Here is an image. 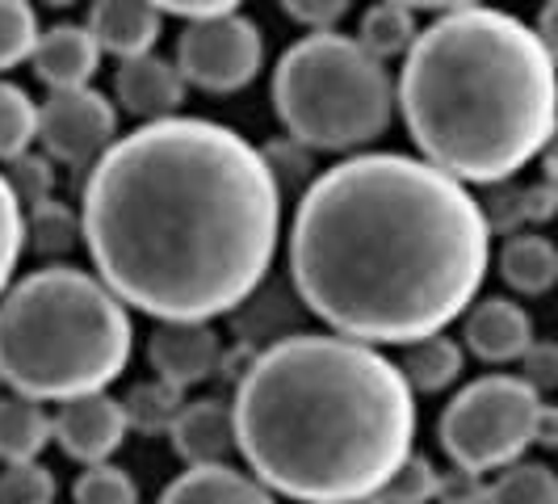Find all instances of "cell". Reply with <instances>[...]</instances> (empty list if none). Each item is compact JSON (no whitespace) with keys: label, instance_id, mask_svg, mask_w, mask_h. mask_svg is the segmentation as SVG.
<instances>
[{"label":"cell","instance_id":"e0dca14e","mask_svg":"<svg viewBox=\"0 0 558 504\" xmlns=\"http://www.w3.org/2000/svg\"><path fill=\"white\" fill-rule=\"evenodd\" d=\"M156 504H281L265 483H256L248 471L219 463V467H185L177 479H168Z\"/></svg>","mask_w":558,"mask_h":504},{"label":"cell","instance_id":"d590c367","mask_svg":"<svg viewBox=\"0 0 558 504\" xmlns=\"http://www.w3.org/2000/svg\"><path fill=\"white\" fill-rule=\"evenodd\" d=\"M278 4L299 22V26H307L311 34L336 29L340 17H349V9H353V0H278Z\"/></svg>","mask_w":558,"mask_h":504},{"label":"cell","instance_id":"83f0119b","mask_svg":"<svg viewBox=\"0 0 558 504\" xmlns=\"http://www.w3.org/2000/svg\"><path fill=\"white\" fill-rule=\"evenodd\" d=\"M140 483L118 463H97L84 467L72 483V504H140Z\"/></svg>","mask_w":558,"mask_h":504},{"label":"cell","instance_id":"ba28073f","mask_svg":"<svg viewBox=\"0 0 558 504\" xmlns=\"http://www.w3.org/2000/svg\"><path fill=\"white\" fill-rule=\"evenodd\" d=\"M172 63H177L185 84H194L210 97H231V93H244L260 76L265 34L244 13L185 22V29L177 34V59Z\"/></svg>","mask_w":558,"mask_h":504},{"label":"cell","instance_id":"4dcf8cb0","mask_svg":"<svg viewBox=\"0 0 558 504\" xmlns=\"http://www.w3.org/2000/svg\"><path fill=\"white\" fill-rule=\"evenodd\" d=\"M22 256H26V211H22V202L13 197L4 172H0V295L13 281Z\"/></svg>","mask_w":558,"mask_h":504},{"label":"cell","instance_id":"74e56055","mask_svg":"<svg viewBox=\"0 0 558 504\" xmlns=\"http://www.w3.org/2000/svg\"><path fill=\"white\" fill-rule=\"evenodd\" d=\"M147 4H156L160 13H172V17H185V22H202V17L235 13L244 0H147Z\"/></svg>","mask_w":558,"mask_h":504},{"label":"cell","instance_id":"7a4b0ae2","mask_svg":"<svg viewBox=\"0 0 558 504\" xmlns=\"http://www.w3.org/2000/svg\"><path fill=\"white\" fill-rule=\"evenodd\" d=\"M492 231L471 185L403 152H357L311 177L290 219V286L328 333L412 345L478 299Z\"/></svg>","mask_w":558,"mask_h":504},{"label":"cell","instance_id":"60d3db41","mask_svg":"<svg viewBox=\"0 0 558 504\" xmlns=\"http://www.w3.org/2000/svg\"><path fill=\"white\" fill-rule=\"evenodd\" d=\"M555 17H558V0H546V4H542V22L533 26V34L542 38V47H546V51H555V47H558V38H555Z\"/></svg>","mask_w":558,"mask_h":504},{"label":"cell","instance_id":"2e32d148","mask_svg":"<svg viewBox=\"0 0 558 504\" xmlns=\"http://www.w3.org/2000/svg\"><path fill=\"white\" fill-rule=\"evenodd\" d=\"M29 68H34V76L47 84L51 93H59V88H84L101 72V51H97L88 29L63 22V26L38 29V43L29 51Z\"/></svg>","mask_w":558,"mask_h":504},{"label":"cell","instance_id":"d4e9b609","mask_svg":"<svg viewBox=\"0 0 558 504\" xmlns=\"http://www.w3.org/2000/svg\"><path fill=\"white\" fill-rule=\"evenodd\" d=\"M76 244H81V215L68 202L47 197V202L26 211V252H34V256H68Z\"/></svg>","mask_w":558,"mask_h":504},{"label":"cell","instance_id":"ac0fdd59","mask_svg":"<svg viewBox=\"0 0 558 504\" xmlns=\"http://www.w3.org/2000/svg\"><path fill=\"white\" fill-rule=\"evenodd\" d=\"M231 315H235L240 340L252 345V349H265V345H274V340H286V336L303 333L299 320L307 315V308L299 303V295H294L290 281L265 278Z\"/></svg>","mask_w":558,"mask_h":504},{"label":"cell","instance_id":"4316f807","mask_svg":"<svg viewBox=\"0 0 558 504\" xmlns=\"http://www.w3.org/2000/svg\"><path fill=\"white\" fill-rule=\"evenodd\" d=\"M34 135H38V101L22 84L0 81V165L26 156Z\"/></svg>","mask_w":558,"mask_h":504},{"label":"cell","instance_id":"7c38bea8","mask_svg":"<svg viewBox=\"0 0 558 504\" xmlns=\"http://www.w3.org/2000/svg\"><path fill=\"white\" fill-rule=\"evenodd\" d=\"M537 333H533V315L517 299H475L462 311V349L475 353L487 365H512L521 362V353L530 349Z\"/></svg>","mask_w":558,"mask_h":504},{"label":"cell","instance_id":"b9f144b4","mask_svg":"<svg viewBox=\"0 0 558 504\" xmlns=\"http://www.w3.org/2000/svg\"><path fill=\"white\" fill-rule=\"evenodd\" d=\"M340 504H387L383 496H357V501H340Z\"/></svg>","mask_w":558,"mask_h":504},{"label":"cell","instance_id":"8d00e7d4","mask_svg":"<svg viewBox=\"0 0 558 504\" xmlns=\"http://www.w3.org/2000/svg\"><path fill=\"white\" fill-rule=\"evenodd\" d=\"M437 504H483L487 501V476L466 471V467H449L437 479Z\"/></svg>","mask_w":558,"mask_h":504},{"label":"cell","instance_id":"5bb4252c","mask_svg":"<svg viewBox=\"0 0 558 504\" xmlns=\"http://www.w3.org/2000/svg\"><path fill=\"white\" fill-rule=\"evenodd\" d=\"M168 442L185 467H219L235 454V420L227 399H185L168 429Z\"/></svg>","mask_w":558,"mask_h":504},{"label":"cell","instance_id":"ab89813d","mask_svg":"<svg viewBox=\"0 0 558 504\" xmlns=\"http://www.w3.org/2000/svg\"><path fill=\"white\" fill-rule=\"evenodd\" d=\"M395 4H403V9H412V13H453V9H471V4H483V0H395Z\"/></svg>","mask_w":558,"mask_h":504},{"label":"cell","instance_id":"d6a6232c","mask_svg":"<svg viewBox=\"0 0 558 504\" xmlns=\"http://www.w3.org/2000/svg\"><path fill=\"white\" fill-rule=\"evenodd\" d=\"M260 160L269 168V177L278 181V190H307L311 177H315V152L303 147V143H294L290 135H281V140H269L260 147Z\"/></svg>","mask_w":558,"mask_h":504},{"label":"cell","instance_id":"4fadbf2b","mask_svg":"<svg viewBox=\"0 0 558 504\" xmlns=\"http://www.w3.org/2000/svg\"><path fill=\"white\" fill-rule=\"evenodd\" d=\"M185 93H190V84L181 81L177 63H172V59H160L156 51L122 59L118 72H113V101L126 113L143 118V122L181 113Z\"/></svg>","mask_w":558,"mask_h":504},{"label":"cell","instance_id":"f35d334b","mask_svg":"<svg viewBox=\"0 0 558 504\" xmlns=\"http://www.w3.org/2000/svg\"><path fill=\"white\" fill-rule=\"evenodd\" d=\"M533 446L542 449H555L558 446V408L546 399L542 412H537V429H533Z\"/></svg>","mask_w":558,"mask_h":504},{"label":"cell","instance_id":"277c9868","mask_svg":"<svg viewBox=\"0 0 558 504\" xmlns=\"http://www.w3.org/2000/svg\"><path fill=\"white\" fill-rule=\"evenodd\" d=\"M395 110L424 165L462 185L512 181L555 140V51L508 9L441 13L403 56Z\"/></svg>","mask_w":558,"mask_h":504},{"label":"cell","instance_id":"3957f363","mask_svg":"<svg viewBox=\"0 0 558 504\" xmlns=\"http://www.w3.org/2000/svg\"><path fill=\"white\" fill-rule=\"evenodd\" d=\"M231 420L256 483L299 504H340L378 496L412 454L416 395L383 349L294 333L252 353Z\"/></svg>","mask_w":558,"mask_h":504},{"label":"cell","instance_id":"1f68e13d","mask_svg":"<svg viewBox=\"0 0 558 504\" xmlns=\"http://www.w3.org/2000/svg\"><path fill=\"white\" fill-rule=\"evenodd\" d=\"M0 504H56V476L38 458L4 463V471H0Z\"/></svg>","mask_w":558,"mask_h":504},{"label":"cell","instance_id":"52a82bcc","mask_svg":"<svg viewBox=\"0 0 558 504\" xmlns=\"http://www.w3.org/2000/svg\"><path fill=\"white\" fill-rule=\"evenodd\" d=\"M542 395L517 374H483L458 387L437 420V437L453 467L478 476L504 471L533 449V429L542 412Z\"/></svg>","mask_w":558,"mask_h":504},{"label":"cell","instance_id":"f546056e","mask_svg":"<svg viewBox=\"0 0 558 504\" xmlns=\"http://www.w3.org/2000/svg\"><path fill=\"white\" fill-rule=\"evenodd\" d=\"M437 479H441V471H437V463L428 458V454H408L399 467L391 471V479L383 483V501L387 504H433V496H437Z\"/></svg>","mask_w":558,"mask_h":504},{"label":"cell","instance_id":"9c48e42d","mask_svg":"<svg viewBox=\"0 0 558 504\" xmlns=\"http://www.w3.org/2000/svg\"><path fill=\"white\" fill-rule=\"evenodd\" d=\"M43 156L51 165L88 168L113 140H118V106L93 84L47 93L38 106V135Z\"/></svg>","mask_w":558,"mask_h":504},{"label":"cell","instance_id":"836d02e7","mask_svg":"<svg viewBox=\"0 0 558 504\" xmlns=\"http://www.w3.org/2000/svg\"><path fill=\"white\" fill-rule=\"evenodd\" d=\"M4 181H9L13 197L26 202V206H38V202L56 197V165H51L47 156H38V152L17 156V160L9 165V172H4Z\"/></svg>","mask_w":558,"mask_h":504},{"label":"cell","instance_id":"7402d4cb","mask_svg":"<svg viewBox=\"0 0 558 504\" xmlns=\"http://www.w3.org/2000/svg\"><path fill=\"white\" fill-rule=\"evenodd\" d=\"M51 446V412L22 395H0V463H29Z\"/></svg>","mask_w":558,"mask_h":504},{"label":"cell","instance_id":"ffe728a7","mask_svg":"<svg viewBox=\"0 0 558 504\" xmlns=\"http://www.w3.org/2000/svg\"><path fill=\"white\" fill-rule=\"evenodd\" d=\"M500 278L512 295L525 299H542L550 295V286L558 281V249L555 240H546L542 231H517L504 236L500 244Z\"/></svg>","mask_w":558,"mask_h":504},{"label":"cell","instance_id":"8fae6325","mask_svg":"<svg viewBox=\"0 0 558 504\" xmlns=\"http://www.w3.org/2000/svg\"><path fill=\"white\" fill-rule=\"evenodd\" d=\"M147 362L156 370V379L177 392L202 387L206 379L219 374L223 336L215 333V324H156V333L147 340Z\"/></svg>","mask_w":558,"mask_h":504},{"label":"cell","instance_id":"9a60e30c","mask_svg":"<svg viewBox=\"0 0 558 504\" xmlns=\"http://www.w3.org/2000/svg\"><path fill=\"white\" fill-rule=\"evenodd\" d=\"M84 29L93 34L101 56H118L122 63V59L156 51L165 34V13L147 0H93Z\"/></svg>","mask_w":558,"mask_h":504},{"label":"cell","instance_id":"e575fe53","mask_svg":"<svg viewBox=\"0 0 558 504\" xmlns=\"http://www.w3.org/2000/svg\"><path fill=\"white\" fill-rule=\"evenodd\" d=\"M517 379H525L533 392L546 395L558 387V345H550V340H533L530 349L521 353V374Z\"/></svg>","mask_w":558,"mask_h":504},{"label":"cell","instance_id":"7bdbcfd3","mask_svg":"<svg viewBox=\"0 0 558 504\" xmlns=\"http://www.w3.org/2000/svg\"><path fill=\"white\" fill-rule=\"evenodd\" d=\"M47 4H51V9H72L76 0H47Z\"/></svg>","mask_w":558,"mask_h":504},{"label":"cell","instance_id":"603a6c76","mask_svg":"<svg viewBox=\"0 0 558 504\" xmlns=\"http://www.w3.org/2000/svg\"><path fill=\"white\" fill-rule=\"evenodd\" d=\"M416 13L395 4V0H374L362 13V26H357V47L365 56H374L378 63L387 59H403L416 43Z\"/></svg>","mask_w":558,"mask_h":504},{"label":"cell","instance_id":"f1b7e54d","mask_svg":"<svg viewBox=\"0 0 558 504\" xmlns=\"http://www.w3.org/2000/svg\"><path fill=\"white\" fill-rule=\"evenodd\" d=\"M38 43V13L29 0H0V72L22 68Z\"/></svg>","mask_w":558,"mask_h":504},{"label":"cell","instance_id":"44dd1931","mask_svg":"<svg viewBox=\"0 0 558 504\" xmlns=\"http://www.w3.org/2000/svg\"><path fill=\"white\" fill-rule=\"evenodd\" d=\"M492 194L487 202H478V211H483V219H487V231L496 236H517V231H525V224H550L555 219V206H558V194H555V181H533V185H512V181H496V185H487Z\"/></svg>","mask_w":558,"mask_h":504},{"label":"cell","instance_id":"8992f818","mask_svg":"<svg viewBox=\"0 0 558 504\" xmlns=\"http://www.w3.org/2000/svg\"><path fill=\"white\" fill-rule=\"evenodd\" d=\"M274 113L286 135L311 152H357L391 131L395 81L357 38L319 29L278 59Z\"/></svg>","mask_w":558,"mask_h":504},{"label":"cell","instance_id":"6da1fadb","mask_svg":"<svg viewBox=\"0 0 558 504\" xmlns=\"http://www.w3.org/2000/svg\"><path fill=\"white\" fill-rule=\"evenodd\" d=\"M81 244L126 311L215 324L269 278L281 190L260 147L215 118L140 122L88 165Z\"/></svg>","mask_w":558,"mask_h":504},{"label":"cell","instance_id":"cb8c5ba5","mask_svg":"<svg viewBox=\"0 0 558 504\" xmlns=\"http://www.w3.org/2000/svg\"><path fill=\"white\" fill-rule=\"evenodd\" d=\"M483 504H558V476L542 458H521L487 479Z\"/></svg>","mask_w":558,"mask_h":504},{"label":"cell","instance_id":"5b68a950","mask_svg":"<svg viewBox=\"0 0 558 504\" xmlns=\"http://www.w3.org/2000/svg\"><path fill=\"white\" fill-rule=\"evenodd\" d=\"M135 320L81 265H43L0 295V387L34 404L110 392L131 365Z\"/></svg>","mask_w":558,"mask_h":504},{"label":"cell","instance_id":"d6986e66","mask_svg":"<svg viewBox=\"0 0 558 504\" xmlns=\"http://www.w3.org/2000/svg\"><path fill=\"white\" fill-rule=\"evenodd\" d=\"M399 374L403 383L412 387V395H441L449 392L462 370H466V349L458 336L446 333H433V336H420L412 345H403V358H399Z\"/></svg>","mask_w":558,"mask_h":504},{"label":"cell","instance_id":"484cf974","mask_svg":"<svg viewBox=\"0 0 558 504\" xmlns=\"http://www.w3.org/2000/svg\"><path fill=\"white\" fill-rule=\"evenodd\" d=\"M185 404V392L168 387L160 379H147V383H135L126 399H122V412H126V429L131 433H143V437H160L172 429V420Z\"/></svg>","mask_w":558,"mask_h":504},{"label":"cell","instance_id":"30bf717a","mask_svg":"<svg viewBox=\"0 0 558 504\" xmlns=\"http://www.w3.org/2000/svg\"><path fill=\"white\" fill-rule=\"evenodd\" d=\"M126 433L131 429H126L122 399L110 392L63 399L56 404V417H51V442H59V449L81 467L110 463L126 442Z\"/></svg>","mask_w":558,"mask_h":504}]
</instances>
